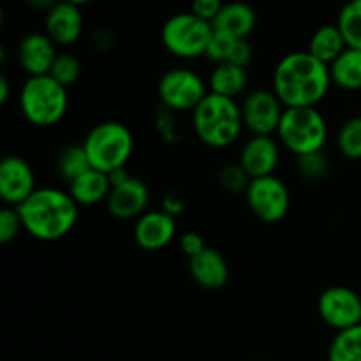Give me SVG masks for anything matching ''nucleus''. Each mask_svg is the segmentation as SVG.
Instances as JSON below:
<instances>
[{
	"mask_svg": "<svg viewBox=\"0 0 361 361\" xmlns=\"http://www.w3.org/2000/svg\"><path fill=\"white\" fill-rule=\"evenodd\" d=\"M56 169H59L60 178L66 180L67 183L76 180L78 176L87 173L88 169H92L83 145H69V147L63 148L59 154V159H56Z\"/></svg>",
	"mask_w": 361,
	"mask_h": 361,
	"instance_id": "393cba45",
	"label": "nucleus"
},
{
	"mask_svg": "<svg viewBox=\"0 0 361 361\" xmlns=\"http://www.w3.org/2000/svg\"><path fill=\"white\" fill-rule=\"evenodd\" d=\"M330 66L309 51H293L279 60L271 90L284 108H317L331 88Z\"/></svg>",
	"mask_w": 361,
	"mask_h": 361,
	"instance_id": "f257e3e1",
	"label": "nucleus"
},
{
	"mask_svg": "<svg viewBox=\"0 0 361 361\" xmlns=\"http://www.w3.org/2000/svg\"><path fill=\"white\" fill-rule=\"evenodd\" d=\"M214 37V25L197 18L194 13L173 14L162 25L161 41L173 56L192 60L207 55Z\"/></svg>",
	"mask_w": 361,
	"mask_h": 361,
	"instance_id": "0eeeda50",
	"label": "nucleus"
},
{
	"mask_svg": "<svg viewBox=\"0 0 361 361\" xmlns=\"http://www.w3.org/2000/svg\"><path fill=\"white\" fill-rule=\"evenodd\" d=\"M236 41L238 39H233L229 35L221 34V32L214 30V37H212L210 44L207 49V59L212 60L214 63H224L228 62L229 56H231L233 48H235Z\"/></svg>",
	"mask_w": 361,
	"mask_h": 361,
	"instance_id": "2f4dec72",
	"label": "nucleus"
},
{
	"mask_svg": "<svg viewBox=\"0 0 361 361\" xmlns=\"http://www.w3.org/2000/svg\"><path fill=\"white\" fill-rule=\"evenodd\" d=\"M46 34L56 46H71L83 34V14L74 4L60 0L46 13Z\"/></svg>",
	"mask_w": 361,
	"mask_h": 361,
	"instance_id": "f3484780",
	"label": "nucleus"
},
{
	"mask_svg": "<svg viewBox=\"0 0 361 361\" xmlns=\"http://www.w3.org/2000/svg\"><path fill=\"white\" fill-rule=\"evenodd\" d=\"M37 190L30 162L20 155H7L0 162V197L6 207L18 208Z\"/></svg>",
	"mask_w": 361,
	"mask_h": 361,
	"instance_id": "f8f14e48",
	"label": "nucleus"
},
{
	"mask_svg": "<svg viewBox=\"0 0 361 361\" xmlns=\"http://www.w3.org/2000/svg\"><path fill=\"white\" fill-rule=\"evenodd\" d=\"M157 94L168 111H189L210 94L208 83L192 69L175 67L166 71L157 83Z\"/></svg>",
	"mask_w": 361,
	"mask_h": 361,
	"instance_id": "6e6552de",
	"label": "nucleus"
},
{
	"mask_svg": "<svg viewBox=\"0 0 361 361\" xmlns=\"http://www.w3.org/2000/svg\"><path fill=\"white\" fill-rule=\"evenodd\" d=\"M243 126L252 136H274L284 115V104L274 90L256 88L243 95L240 102Z\"/></svg>",
	"mask_w": 361,
	"mask_h": 361,
	"instance_id": "9d476101",
	"label": "nucleus"
},
{
	"mask_svg": "<svg viewBox=\"0 0 361 361\" xmlns=\"http://www.w3.org/2000/svg\"><path fill=\"white\" fill-rule=\"evenodd\" d=\"M78 203L69 190L56 187L37 189L18 207L23 229L39 242H56L74 229L78 222Z\"/></svg>",
	"mask_w": 361,
	"mask_h": 361,
	"instance_id": "f03ea898",
	"label": "nucleus"
},
{
	"mask_svg": "<svg viewBox=\"0 0 361 361\" xmlns=\"http://www.w3.org/2000/svg\"><path fill=\"white\" fill-rule=\"evenodd\" d=\"M18 104L23 118L35 127H53L69 109V94L63 85L46 76L27 78L18 94Z\"/></svg>",
	"mask_w": 361,
	"mask_h": 361,
	"instance_id": "20e7f679",
	"label": "nucleus"
},
{
	"mask_svg": "<svg viewBox=\"0 0 361 361\" xmlns=\"http://www.w3.org/2000/svg\"><path fill=\"white\" fill-rule=\"evenodd\" d=\"M59 2L60 0H28L30 7H34L35 11H46V13L51 11Z\"/></svg>",
	"mask_w": 361,
	"mask_h": 361,
	"instance_id": "e433bc0d",
	"label": "nucleus"
},
{
	"mask_svg": "<svg viewBox=\"0 0 361 361\" xmlns=\"http://www.w3.org/2000/svg\"><path fill=\"white\" fill-rule=\"evenodd\" d=\"M328 361H361V324L337 331L328 349Z\"/></svg>",
	"mask_w": 361,
	"mask_h": 361,
	"instance_id": "b1692460",
	"label": "nucleus"
},
{
	"mask_svg": "<svg viewBox=\"0 0 361 361\" xmlns=\"http://www.w3.org/2000/svg\"><path fill=\"white\" fill-rule=\"evenodd\" d=\"M249 210L264 224H275L284 221L291 207V194L284 180L270 175L254 178L245 192Z\"/></svg>",
	"mask_w": 361,
	"mask_h": 361,
	"instance_id": "1a4fd4ad",
	"label": "nucleus"
},
{
	"mask_svg": "<svg viewBox=\"0 0 361 361\" xmlns=\"http://www.w3.org/2000/svg\"><path fill=\"white\" fill-rule=\"evenodd\" d=\"M189 274L203 289L217 291L229 281V264L217 249L207 247L201 254L189 259Z\"/></svg>",
	"mask_w": 361,
	"mask_h": 361,
	"instance_id": "a211bd4d",
	"label": "nucleus"
},
{
	"mask_svg": "<svg viewBox=\"0 0 361 361\" xmlns=\"http://www.w3.org/2000/svg\"><path fill=\"white\" fill-rule=\"evenodd\" d=\"M257 16L256 11L245 2H228L224 4L219 16L215 18L214 30L229 35L233 39H249L256 28Z\"/></svg>",
	"mask_w": 361,
	"mask_h": 361,
	"instance_id": "6ab92c4d",
	"label": "nucleus"
},
{
	"mask_svg": "<svg viewBox=\"0 0 361 361\" xmlns=\"http://www.w3.org/2000/svg\"><path fill=\"white\" fill-rule=\"evenodd\" d=\"M161 210H164L166 214L176 217V215H180L185 210V200H183L182 194L175 192V190H169V192H166L164 196H162Z\"/></svg>",
	"mask_w": 361,
	"mask_h": 361,
	"instance_id": "c9c22d12",
	"label": "nucleus"
},
{
	"mask_svg": "<svg viewBox=\"0 0 361 361\" xmlns=\"http://www.w3.org/2000/svg\"><path fill=\"white\" fill-rule=\"evenodd\" d=\"M11 97V81L7 76H0V102L6 104Z\"/></svg>",
	"mask_w": 361,
	"mask_h": 361,
	"instance_id": "4c0bfd02",
	"label": "nucleus"
},
{
	"mask_svg": "<svg viewBox=\"0 0 361 361\" xmlns=\"http://www.w3.org/2000/svg\"><path fill=\"white\" fill-rule=\"evenodd\" d=\"M69 194L76 201L78 207H94L108 200L111 192V182L106 173L97 171V169H88L81 176L69 183Z\"/></svg>",
	"mask_w": 361,
	"mask_h": 361,
	"instance_id": "aec40b11",
	"label": "nucleus"
},
{
	"mask_svg": "<svg viewBox=\"0 0 361 361\" xmlns=\"http://www.w3.org/2000/svg\"><path fill=\"white\" fill-rule=\"evenodd\" d=\"M83 148L90 166L97 171L109 173L127 168L134 152V137L122 122H101L92 127L83 140Z\"/></svg>",
	"mask_w": 361,
	"mask_h": 361,
	"instance_id": "39448f33",
	"label": "nucleus"
},
{
	"mask_svg": "<svg viewBox=\"0 0 361 361\" xmlns=\"http://www.w3.org/2000/svg\"><path fill=\"white\" fill-rule=\"evenodd\" d=\"M238 162L252 180L275 175L281 162V143L274 136H250L240 150Z\"/></svg>",
	"mask_w": 361,
	"mask_h": 361,
	"instance_id": "4468645a",
	"label": "nucleus"
},
{
	"mask_svg": "<svg viewBox=\"0 0 361 361\" xmlns=\"http://www.w3.org/2000/svg\"><path fill=\"white\" fill-rule=\"evenodd\" d=\"M217 180L219 185H221L226 192L231 194L247 192L250 182H252V178L247 175V171L240 166V162H231V164L222 166L221 171H219Z\"/></svg>",
	"mask_w": 361,
	"mask_h": 361,
	"instance_id": "c756f323",
	"label": "nucleus"
},
{
	"mask_svg": "<svg viewBox=\"0 0 361 361\" xmlns=\"http://www.w3.org/2000/svg\"><path fill=\"white\" fill-rule=\"evenodd\" d=\"M254 60V48L252 44H250L249 39H238L235 44V48H233V53L231 56H229L228 62L233 63V66H238V67H243V69H247V67L252 63Z\"/></svg>",
	"mask_w": 361,
	"mask_h": 361,
	"instance_id": "72a5a7b5",
	"label": "nucleus"
},
{
	"mask_svg": "<svg viewBox=\"0 0 361 361\" xmlns=\"http://www.w3.org/2000/svg\"><path fill=\"white\" fill-rule=\"evenodd\" d=\"M148 203H150L148 185L141 178L130 175L123 183L111 187V192L106 200V208L118 221H130V219H140L145 212H148Z\"/></svg>",
	"mask_w": 361,
	"mask_h": 361,
	"instance_id": "ddd939ff",
	"label": "nucleus"
},
{
	"mask_svg": "<svg viewBox=\"0 0 361 361\" xmlns=\"http://www.w3.org/2000/svg\"><path fill=\"white\" fill-rule=\"evenodd\" d=\"M319 317L334 330L342 331L361 324V295L345 286H331L317 300Z\"/></svg>",
	"mask_w": 361,
	"mask_h": 361,
	"instance_id": "9b49d317",
	"label": "nucleus"
},
{
	"mask_svg": "<svg viewBox=\"0 0 361 361\" xmlns=\"http://www.w3.org/2000/svg\"><path fill=\"white\" fill-rule=\"evenodd\" d=\"M207 247L208 245L204 243L203 236H201L197 231H187L180 236V249H182V252L185 254L189 259L203 252Z\"/></svg>",
	"mask_w": 361,
	"mask_h": 361,
	"instance_id": "f704fd0d",
	"label": "nucleus"
},
{
	"mask_svg": "<svg viewBox=\"0 0 361 361\" xmlns=\"http://www.w3.org/2000/svg\"><path fill=\"white\" fill-rule=\"evenodd\" d=\"M133 236L137 247L148 252L164 249L176 236V217L166 214L161 208L145 212L140 219H136Z\"/></svg>",
	"mask_w": 361,
	"mask_h": 361,
	"instance_id": "2eb2a0df",
	"label": "nucleus"
},
{
	"mask_svg": "<svg viewBox=\"0 0 361 361\" xmlns=\"http://www.w3.org/2000/svg\"><path fill=\"white\" fill-rule=\"evenodd\" d=\"M338 28L348 48L361 49V0H349L338 13Z\"/></svg>",
	"mask_w": 361,
	"mask_h": 361,
	"instance_id": "a878e982",
	"label": "nucleus"
},
{
	"mask_svg": "<svg viewBox=\"0 0 361 361\" xmlns=\"http://www.w3.org/2000/svg\"><path fill=\"white\" fill-rule=\"evenodd\" d=\"M21 229H23V222L18 214V208L4 207L0 210V243L4 245L11 243L20 235Z\"/></svg>",
	"mask_w": 361,
	"mask_h": 361,
	"instance_id": "7c9ffc66",
	"label": "nucleus"
},
{
	"mask_svg": "<svg viewBox=\"0 0 361 361\" xmlns=\"http://www.w3.org/2000/svg\"><path fill=\"white\" fill-rule=\"evenodd\" d=\"M207 83L210 94L236 101L240 95L245 94L247 85H249V73L243 67L233 66L229 62L215 63Z\"/></svg>",
	"mask_w": 361,
	"mask_h": 361,
	"instance_id": "412c9836",
	"label": "nucleus"
},
{
	"mask_svg": "<svg viewBox=\"0 0 361 361\" xmlns=\"http://www.w3.org/2000/svg\"><path fill=\"white\" fill-rule=\"evenodd\" d=\"M345 48H348V44H345L344 35H342L338 25L335 23L323 25V27L317 28L310 37L307 51L323 63L330 66L345 51Z\"/></svg>",
	"mask_w": 361,
	"mask_h": 361,
	"instance_id": "4be33fe9",
	"label": "nucleus"
},
{
	"mask_svg": "<svg viewBox=\"0 0 361 361\" xmlns=\"http://www.w3.org/2000/svg\"><path fill=\"white\" fill-rule=\"evenodd\" d=\"M337 148L349 161H361V116H353L342 123L337 134Z\"/></svg>",
	"mask_w": 361,
	"mask_h": 361,
	"instance_id": "bb28decb",
	"label": "nucleus"
},
{
	"mask_svg": "<svg viewBox=\"0 0 361 361\" xmlns=\"http://www.w3.org/2000/svg\"><path fill=\"white\" fill-rule=\"evenodd\" d=\"M49 76L59 81L60 85H63L66 88L73 87L81 76L80 59L71 55V53H59V56L53 62L51 71H49Z\"/></svg>",
	"mask_w": 361,
	"mask_h": 361,
	"instance_id": "c85d7f7f",
	"label": "nucleus"
},
{
	"mask_svg": "<svg viewBox=\"0 0 361 361\" xmlns=\"http://www.w3.org/2000/svg\"><path fill=\"white\" fill-rule=\"evenodd\" d=\"M16 56L21 69L28 74V78H32L49 74L59 53L56 44L46 32H32L20 41Z\"/></svg>",
	"mask_w": 361,
	"mask_h": 361,
	"instance_id": "dca6fc26",
	"label": "nucleus"
},
{
	"mask_svg": "<svg viewBox=\"0 0 361 361\" xmlns=\"http://www.w3.org/2000/svg\"><path fill=\"white\" fill-rule=\"evenodd\" d=\"M331 83L345 92L361 90V49L345 48V51L330 63Z\"/></svg>",
	"mask_w": 361,
	"mask_h": 361,
	"instance_id": "5701e85b",
	"label": "nucleus"
},
{
	"mask_svg": "<svg viewBox=\"0 0 361 361\" xmlns=\"http://www.w3.org/2000/svg\"><path fill=\"white\" fill-rule=\"evenodd\" d=\"M63 2H69V4H74V6H85V4L92 2V0H63Z\"/></svg>",
	"mask_w": 361,
	"mask_h": 361,
	"instance_id": "58836bf2",
	"label": "nucleus"
},
{
	"mask_svg": "<svg viewBox=\"0 0 361 361\" xmlns=\"http://www.w3.org/2000/svg\"><path fill=\"white\" fill-rule=\"evenodd\" d=\"M190 115L197 140L215 150L231 147L245 129L238 101L222 95L208 94Z\"/></svg>",
	"mask_w": 361,
	"mask_h": 361,
	"instance_id": "7ed1b4c3",
	"label": "nucleus"
},
{
	"mask_svg": "<svg viewBox=\"0 0 361 361\" xmlns=\"http://www.w3.org/2000/svg\"><path fill=\"white\" fill-rule=\"evenodd\" d=\"M328 122L317 108H286L277 129V140L295 157L324 150Z\"/></svg>",
	"mask_w": 361,
	"mask_h": 361,
	"instance_id": "423d86ee",
	"label": "nucleus"
},
{
	"mask_svg": "<svg viewBox=\"0 0 361 361\" xmlns=\"http://www.w3.org/2000/svg\"><path fill=\"white\" fill-rule=\"evenodd\" d=\"M296 169H298L300 176L307 182H319L321 178L328 175L330 159L324 150L300 155V157H296Z\"/></svg>",
	"mask_w": 361,
	"mask_h": 361,
	"instance_id": "cd10ccee",
	"label": "nucleus"
},
{
	"mask_svg": "<svg viewBox=\"0 0 361 361\" xmlns=\"http://www.w3.org/2000/svg\"><path fill=\"white\" fill-rule=\"evenodd\" d=\"M222 7H224L222 0H192L190 13H194L197 18L208 21V23H214Z\"/></svg>",
	"mask_w": 361,
	"mask_h": 361,
	"instance_id": "473e14b6",
	"label": "nucleus"
}]
</instances>
